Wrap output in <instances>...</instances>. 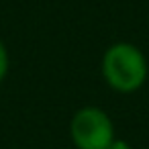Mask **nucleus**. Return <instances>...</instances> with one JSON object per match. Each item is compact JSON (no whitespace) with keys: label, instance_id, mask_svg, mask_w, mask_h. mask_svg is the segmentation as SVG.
<instances>
[{"label":"nucleus","instance_id":"f257e3e1","mask_svg":"<svg viewBox=\"0 0 149 149\" xmlns=\"http://www.w3.org/2000/svg\"><path fill=\"white\" fill-rule=\"evenodd\" d=\"M102 74L110 88L118 92H135L147 78L145 55L131 43H116L108 47L102 57Z\"/></svg>","mask_w":149,"mask_h":149},{"label":"nucleus","instance_id":"f03ea898","mask_svg":"<svg viewBox=\"0 0 149 149\" xmlns=\"http://www.w3.org/2000/svg\"><path fill=\"white\" fill-rule=\"evenodd\" d=\"M70 133L78 149H108L114 141V127L108 114L100 108L88 106L74 114Z\"/></svg>","mask_w":149,"mask_h":149},{"label":"nucleus","instance_id":"7ed1b4c3","mask_svg":"<svg viewBox=\"0 0 149 149\" xmlns=\"http://www.w3.org/2000/svg\"><path fill=\"white\" fill-rule=\"evenodd\" d=\"M6 72H8V53H6V47H4V43L0 41V82L4 80Z\"/></svg>","mask_w":149,"mask_h":149},{"label":"nucleus","instance_id":"20e7f679","mask_svg":"<svg viewBox=\"0 0 149 149\" xmlns=\"http://www.w3.org/2000/svg\"><path fill=\"white\" fill-rule=\"evenodd\" d=\"M108 149H131V145H129L127 141H123V139H114Z\"/></svg>","mask_w":149,"mask_h":149}]
</instances>
